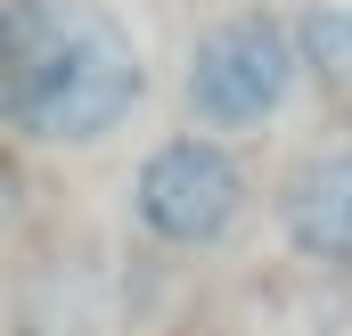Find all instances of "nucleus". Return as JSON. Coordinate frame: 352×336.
Masks as SVG:
<instances>
[{
	"mask_svg": "<svg viewBox=\"0 0 352 336\" xmlns=\"http://www.w3.org/2000/svg\"><path fill=\"white\" fill-rule=\"evenodd\" d=\"M303 58L328 90H352V0H320L303 17Z\"/></svg>",
	"mask_w": 352,
	"mask_h": 336,
	"instance_id": "nucleus-5",
	"label": "nucleus"
},
{
	"mask_svg": "<svg viewBox=\"0 0 352 336\" xmlns=\"http://www.w3.org/2000/svg\"><path fill=\"white\" fill-rule=\"evenodd\" d=\"M254 205V172L213 132H173L131 172V230L164 254H213L238 238Z\"/></svg>",
	"mask_w": 352,
	"mask_h": 336,
	"instance_id": "nucleus-3",
	"label": "nucleus"
},
{
	"mask_svg": "<svg viewBox=\"0 0 352 336\" xmlns=\"http://www.w3.org/2000/svg\"><path fill=\"white\" fill-rule=\"evenodd\" d=\"M278 238L320 262V271H352V140L344 148H311L278 180Z\"/></svg>",
	"mask_w": 352,
	"mask_h": 336,
	"instance_id": "nucleus-4",
	"label": "nucleus"
},
{
	"mask_svg": "<svg viewBox=\"0 0 352 336\" xmlns=\"http://www.w3.org/2000/svg\"><path fill=\"white\" fill-rule=\"evenodd\" d=\"M148 107V50L107 0H0V123L25 148H98Z\"/></svg>",
	"mask_w": 352,
	"mask_h": 336,
	"instance_id": "nucleus-1",
	"label": "nucleus"
},
{
	"mask_svg": "<svg viewBox=\"0 0 352 336\" xmlns=\"http://www.w3.org/2000/svg\"><path fill=\"white\" fill-rule=\"evenodd\" d=\"M303 83H311L303 25H287L270 8H238L197 33V50L180 66V107H188V132L246 140V132H270Z\"/></svg>",
	"mask_w": 352,
	"mask_h": 336,
	"instance_id": "nucleus-2",
	"label": "nucleus"
}]
</instances>
